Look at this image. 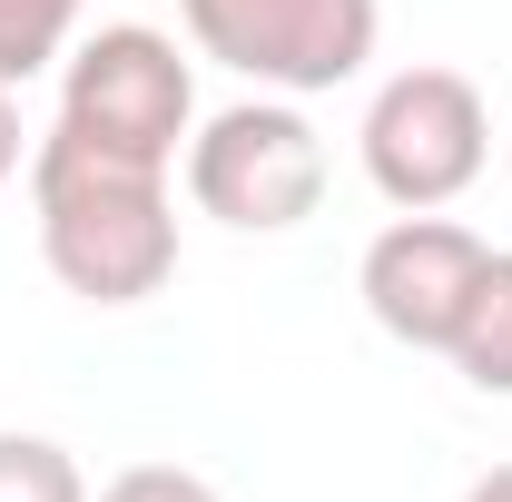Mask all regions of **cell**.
Masks as SVG:
<instances>
[{"label":"cell","mask_w":512,"mask_h":502,"mask_svg":"<svg viewBox=\"0 0 512 502\" xmlns=\"http://www.w3.org/2000/svg\"><path fill=\"white\" fill-rule=\"evenodd\" d=\"M30 217H40V266L79 306H148L178 276V197L168 168L99 158L60 128L30 138Z\"/></svg>","instance_id":"1"},{"label":"cell","mask_w":512,"mask_h":502,"mask_svg":"<svg viewBox=\"0 0 512 502\" xmlns=\"http://www.w3.org/2000/svg\"><path fill=\"white\" fill-rule=\"evenodd\" d=\"M50 128L99 158H128V168H178L197 138V60L148 20H109V30L69 40Z\"/></svg>","instance_id":"2"},{"label":"cell","mask_w":512,"mask_h":502,"mask_svg":"<svg viewBox=\"0 0 512 502\" xmlns=\"http://www.w3.org/2000/svg\"><path fill=\"white\" fill-rule=\"evenodd\" d=\"M188 197L197 217L237 227V237H286L325 207V138L296 99L256 89V99H227L217 119H197L188 138Z\"/></svg>","instance_id":"3"},{"label":"cell","mask_w":512,"mask_h":502,"mask_svg":"<svg viewBox=\"0 0 512 502\" xmlns=\"http://www.w3.org/2000/svg\"><path fill=\"white\" fill-rule=\"evenodd\" d=\"M178 20L197 60L237 69L247 89H276V99L365 79L384 40V0H178Z\"/></svg>","instance_id":"4"},{"label":"cell","mask_w":512,"mask_h":502,"mask_svg":"<svg viewBox=\"0 0 512 502\" xmlns=\"http://www.w3.org/2000/svg\"><path fill=\"white\" fill-rule=\"evenodd\" d=\"M355 158H365V178H375L384 207H453V197L493 168V109H483V89L463 69L414 60L365 99Z\"/></svg>","instance_id":"5"},{"label":"cell","mask_w":512,"mask_h":502,"mask_svg":"<svg viewBox=\"0 0 512 502\" xmlns=\"http://www.w3.org/2000/svg\"><path fill=\"white\" fill-rule=\"evenodd\" d=\"M483 256L493 247L473 227H453L444 207H394V227L355 266V296H365V315H375L394 345L444 355L463 306H473V286H483Z\"/></svg>","instance_id":"6"},{"label":"cell","mask_w":512,"mask_h":502,"mask_svg":"<svg viewBox=\"0 0 512 502\" xmlns=\"http://www.w3.org/2000/svg\"><path fill=\"white\" fill-rule=\"evenodd\" d=\"M444 365L473 394H503L512 404V247L483 256V286H473V306H463V325H453Z\"/></svg>","instance_id":"7"},{"label":"cell","mask_w":512,"mask_h":502,"mask_svg":"<svg viewBox=\"0 0 512 502\" xmlns=\"http://www.w3.org/2000/svg\"><path fill=\"white\" fill-rule=\"evenodd\" d=\"M89 0H0V89H30L40 69L69 60Z\"/></svg>","instance_id":"8"},{"label":"cell","mask_w":512,"mask_h":502,"mask_svg":"<svg viewBox=\"0 0 512 502\" xmlns=\"http://www.w3.org/2000/svg\"><path fill=\"white\" fill-rule=\"evenodd\" d=\"M0 502H89V473L60 434H20L0 424Z\"/></svg>","instance_id":"9"},{"label":"cell","mask_w":512,"mask_h":502,"mask_svg":"<svg viewBox=\"0 0 512 502\" xmlns=\"http://www.w3.org/2000/svg\"><path fill=\"white\" fill-rule=\"evenodd\" d=\"M89 502H227L207 473H188V463H128V473H109Z\"/></svg>","instance_id":"10"},{"label":"cell","mask_w":512,"mask_h":502,"mask_svg":"<svg viewBox=\"0 0 512 502\" xmlns=\"http://www.w3.org/2000/svg\"><path fill=\"white\" fill-rule=\"evenodd\" d=\"M30 168V128H20V89H0V188Z\"/></svg>","instance_id":"11"},{"label":"cell","mask_w":512,"mask_h":502,"mask_svg":"<svg viewBox=\"0 0 512 502\" xmlns=\"http://www.w3.org/2000/svg\"><path fill=\"white\" fill-rule=\"evenodd\" d=\"M463 502H512V463H493V473H473V483H463Z\"/></svg>","instance_id":"12"}]
</instances>
